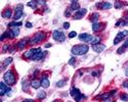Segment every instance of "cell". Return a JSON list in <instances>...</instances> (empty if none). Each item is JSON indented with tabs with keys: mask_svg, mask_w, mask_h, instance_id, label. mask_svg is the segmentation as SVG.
I'll list each match as a JSON object with an SVG mask.
<instances>
[{
	"mask_svg": "<svg viewBox=\"0 0 128 102\" xmlns=\"http://www.w3.org/2000/svg\"><path fill=\"white\" fill-rule=\"evenodd\" d=\"M88 49L89 47L85 44H82V45H76L72 48L71 52L73 55H84L88 52Z\"/></svg>",
	"mask_w": 128,
	"mask_h": 102,
	"instance_id": "cell-1",
	"label": "cell"
},
{
	"mask_svg": "<svg viewBox=\"0 0 128 102\" xmlns=\"http://www.w3.org/2000/svg\"><path fill=\"white\" fill-rule=\"evenodd\" d=\"M3 80H4V82H5L7 85L11 86V85H13L16 83V77H15V75H13L12 72L8 71V72H6L5 73H4Z\"/></svg>",
	"mask_w": 128,
	"mask_h": 102,
	"instance_id": "cell-2",
	"label": "cell"
},
{
	"mask_svg": "<svg viewBox=\"0 0 128 102\" xmlns=\"http://www.w3.org/2000/svg\"><path fill=\"white\" fill-rule=\"evenodd\" d=\"M70 93H71V96H72L73 98H74L77 102H80L83 98H85V96L82 95L81 92H80L78 89H76V88H72L71 91H70Z\"/></svg>",
	"mask_w": 128,
	"mask_h": 102,
	"instance_id": "cell-3",
	"label": "cell"
},
{
	"mask_svg": "<svg viewBox=\"0 0 128 102\" xmlns=\"http://www.w3.org/2000/svg\"><path fill=\"white\" fill-rule=\"evenodd\" d=\"M45 39V33L43 32H38L37 34H35V36L33 37V39L31 40V44H36V43H40L41 41H43Z\"/></svg>",
	"mask_w": 128,
	"mask_h": 102,
	"instance_id": "cell-4",
	"label": "cell"
},
{
	"mask_svg": "<svg viewBox=\"0 0 128 102\" xmlns=\"http://www.w3.org/2000/svg\"><path fill=\"white\" fill-rule=\"evenodd\" d=\"M52 37L57 42H64V41L66 40V35L64 34L62 31H54L52 33Z\"/></svg>",
	"mask_w": 128,
	"mask_h": 102,
	"instance_id": "cell-5",
	"label": "cell"
},
{
	"mask_svg": "<svg viewBox=\"0 0 128 102\" xmlns=\"http://www.w3.org/2000/svg\"><path fill=\"white\" fill-rule=\"evenodd\" d=\"M39 52H41V48H32L31 50L27 51V52L24 54V56L26 58H30L32 59V57H34L36 54H38Z\"/></svg>",
	"mask_w": 128,
	"mask_h": 102,
	"instance_id": "cell-6",
	"label": "cell"
},
{
	"mask_svg": "<svg viewBox=\"0 0 128 102\" xmlns=\"http://www.w3.org/2000/svg\"><path fill=\"white\" fill-rule=\"evenodd\" d=\"M23 15V4H19L16 7V10H15V15H13V18L16 21L21 18Z\"/></svg>",
	"mask_w": 128,
	"mask_h": 102,
	"instance_id": "cell-7",
	"label": "cell"
},
{
	"mask_svg": "<svg viewBox=\"0 0 128 102\" xmlns=\"http://www.w3.org/2000/svg\"><path fill=\"white\" fill-rule=\"evenodd\" d=\"M78 38H79L80 41H83V42H88V43H90V41L92 40L93 36H92V35H89V34H87V33H83V34H80Z\"/></svg>",
	"mask_w": 128,
	"mask_h": 102,
	"instance_id": "cell-8",
	"label": "cell"
},
{
	"mask_svg": "<svg viewBox=\"0 0 128 102\" xmlns=\"http://www.w3.org/2000/svg\"><path fill=\"white\" fill-rule=\"evenodd\" d=\"M10 91V88L6 86L3 82L0 83V95H4L5 93H8Z\"/></svg>",
	"mask_w": 128,
	"mask_h": 102,
	"instance_id": "cell-9",
	"label": "cell"
},
{
	"mask_svg": "<svg viewBox=\"0 0 128 102\" xmlns=\"http://www.w3.org/2000/svg\"><path fill=\"white\" fill-rule=\"evenodd\" d=\"M86 12H87V10H86L85 8L80 9V10H78L77 12H75L74 18H75V20H80V18H82V17H83L86 15Z\"/></svg>",
	"mask_w": 128,
	"mask_h": 102,
	"instance_id": "cell-10",
	"label": "cell"
},
{
	"mask_svg": "<svg viewBox=\"0 0 128 102\" xmlns=\"http://www.w3.org/2000/svg\"><path fill=\"white\" fill-rule=\"evenodd\" d=\"M92 49L95 51V52H97V53H100L102 51H104V49H106V46L103 45V44H95V45H92Z\"/></svg>",
	"mask_w": 128,
	"mask_h": 102,
	"instance_id": "cell-11",
	"label": "cell"
},
{
	"mask_svg": "<svg viewBox=\"0 0 128 102\" xmlns=\"http://www.w3.org/2000/svg\"><path fill=\"white\" fill-rule=\"evenodd\" d=\"M96 6L102 9H110L112 7V4L110 2H102V3H97Z\"/></svg>",
	"mask_w": 128,
	"mask_h": 102,
	"instance_id": "cell-12",
	"label": "cell"
},
{
	"mask_svg": "<svg viewBox=\"0 0 128 102\" xmlns=\"http://www.w3.org/2000/svg\"><path fill=\"white\" fill-rule=\"evenodd\" d=\"M124 35H123V33L122 32H120V33H118V35L116 36V38H115V40H114V45H117L118 43H120L121 41L123 40V38H124Z\"/></svg>",
	"mask_w": 128,
	"mask_h": 102,
	"instance_id": "cell-13",
	"label": "cell"
},
{
	"mask_svg": "<svg viewBox=\"0 0 128 102\" xmlns=\"http://www.w3.org/2000/svg\"><path fill=\"white\" fill-rule=\"evenodd\" d=\"M13 38L15 37V35H13V33H12V31L10 30V31H6V32H4V33L2 34V36H1V40H4L5 38Z\"/></svg>",
	"mask_w": 128,
	"mask_h": 102,
	"instance_id": "cell-14",
	"label": "cell"
},
{
	"mask_svg": "<svg viewBox=\"0 0 128 102\" xmlns=\"http://www.w3.org/2000/svg\"><path fill=\"white\" fill-rule=\"evenodd\" d=\"M113 93H116V90H115V91L110 92V93H104V94H103V95L96 96V99H104V100H106V99H108L111 95H113Z\"/></svg>",
	"mask_w": 128,
	"mask_h": 102,
	"instance_id": "cell-15",
	"label": "cell"
},
{
	"mask_svg": "<svg viewBox=\"0 0 128 102\" xmlns=\"http://www.w3.org/2000/svg\"><path fill=\"white\" fill-rule=\"evenodd\" d=\"M49 85H50V83H49V80L47 79V77H43L42 80H41V86L43 88H48Z\"/></svg>",
	"mask_w": 128,
	"mask_h": 102,
	"instance_id": "cell-16",
	"label": "cell"
},
{
	"mask_svg": "<svg viewBox=\"0 0 128 102\" xmlns=\"http://www.w3.org/2000/svg\"><path fill=\"white\" fill-rule=\"evenodd\" d=\"M27 42H28V39H23L21 40L19 43H17V48L19 49H24L25 46L27 45Z\"/></svg>",
	"mask_w": 128,
	"mask_h": 102,
	"instance_id": "cell-17",
	"label": "cell"
},
{
	"mask_svg": "<svg viewBox=\"0 0 128 102\" xmlns=\"http://www.w3.org/2000/svg\"><path fill=\"white\" fill-rule=\"evenodd\" d=\"M102 28H104V26L100 25L99 22H94V24H92V30H93V32H98L99 30H102Z\"/></svg>",
	"mask_w": 128,
	"mask_h": 102,
	"instance_id": "cell-18",
	"label": "cell"
},
{
	"mask_svg": "<svg viewBox=\"0 0 128 102\" xmlns=\"http://www.w3.org/2000/svg\"><path fill=\"white\" fill-rule=\"evenodd\" d=\"M47 52H42V51H41V52H39L38 54H36L34 57H32V59L33 60H40V59H42L43 58V56L45 54H46Z\"/></svg>",
	"mask_w": 128,
	"mask_h": 102,
	"instance_id": "cell-19",
	"label": "cell"
},
{
	"mask_svg": "<svg viewBox=\"0 0 128 102\" xmlns=\"http://www.w3.org/2000/svg\"><path fill=\"white\" fill-rule=\"evenodd\" d=\"M79 8H80V4L78 1H72L71 9H73V10H79Z\"/></svg>",
	"mask_w": 128,
	"mask_h": 102,
	"instance_id": "cell-20",
	"label": "cell"
},
{
	"mask_svg": "<svg viewBox=\"0 0 128 102\" xmlns=\"http://www.w3.org/2000/svg\"><path fill=\"white\" fill-rule=\"evenodd\" d=\"M31 86L34 88V89H38V88L41 86V82L38 80H33L31 82Z\"/></svg>",
	"mask_w": 128,
	"mask_h": 102,
	"instance_id": "cell-21",
	"label": "cell"
},
{
	"mask_svg": "<svg viewBox=\"0 0 128 102\" xmlns=\"http://www.w3.org/2000/svg\"><path fill=\"white\" fill-rule=\"evenodd\" d=\"M11 15H12V12H11L10 9H6V10H4L2 12V16L5 17V18H9L11 16Z\"/></svg>",
	"mask_w": 128,
	"mask_h": 102,
	"instance_id": "cell-22",
	"label": "cell"
},
{
	"mask_svg": "<svg viewBox=\"0 0 128 102\" xmlns=\"http://www.w3.org/2000/svg\"><path fill=\"white\" fill-rule=\"evenodd\" d=\"M99 37H95V36H93V38H92V40L90 41V44H92V45H95V44H98L99 43Z\"/></svg>",
	"mask_w": 128,
	"mask_h": 102,
	"instance_id": "cell-23",
	"label": "cell"
},
{
	"mask_svg": "<svg viewBox=\"0 0 128 102\" xmlns=\"http://www.w3.org/2000/svg\"><path fill=\"white\" fill-rule=\"evenodd\" d=\"M11 31H12L13 35H15V37H16V36H19V35H20V29H19V28H17V27L12 28V29H11Z\"/></svg>",
	"mask_w": 128,
	"mask_h": 102,
	"instance_id": "cell-24",
	"label": "cell"
},
{
	"mask_svg": "<svg viewBox=\"0 0 128 102\" xmlns=\"http://www.w3.org/2000/svg\"><path fill=\"white\" fill-rule=\"evenodd\" d=\"M37 97H38L39 99H44L45 97H46V93H45L44 91H40V92H38Z\"/></svg>",
	"mask_w": 128,
	"mask_h": 102,
	"instance_id": "cell-25",
	"label": "cell"
},
{
	"mask_svg": "<svg viewBox=\"0 0 128 102\" xmlns=\"http://www.w3.org/2000/svg\"><path fill=\"white\" fill-rule=\"evenodd\" d=\"M11 61H12V57L6 58L5 60H4V62H3V67H4V66H7L9 63H11Z\"/></svg>",
	"mask_w": 128,
	"mask_h": 102,
	"instance_id": "cell-26",
	"label": "cell"
},
{
	"mask_svg": "<svg viewBox=\"0 0 128 102\" xmlns=\"http://www.w3.org/2000/svg\"><path fill=\"white\" fill-rule=\"evenodd\" d=\"M97 21H98V13L96 12L91 16V22H93V24H94V22H97Z\"/></svg>",
	"mask_w": 128,
	"mask_h": 102,
	"instance_id": "cell-27",
	"label": "cell"
},
{
	"mask_svg": "<svg viewBox=\"0 0 128 102\" xmlns=\"http://www.w3.org/2000/svg\"><path fill=\"white\" fill-rule=\"evenodd\" d=\"M66 83H67L66 80H62V81H59V82L56 83V86H57L58 88H62V87H64V86L66 85Z\"/></svg>",
	"mask_w": 128,
	"mask_h": 102,
	"instance_id": "cell-28",
	"label": "cell"
},
{
	"mask_svg": "<svg viewBox=\"0 0 128 102\" xmlns=\"http://www.w3.org/2000/svg\"><path fill=\"white\" fill-rule=\"evenodd\" d=\"M20 26H22V22H10V24H9V27H20Z\"/></svg>",
	"mask_w": 128,
	"mask_h": 102,
	"instance_id": "cell-29",
	"label": "cell"
},
{
	"mask_svg": "<svg viewBox=\"0 0 128 102\" xmlns=\"http://www.w3.org/2000/svg\"><path fill=\"white\" fill-rule=\"evenodd\" d=\"M36 3H37V1H30V2H28V4H27V5L30 6V7H33L35 9L36 8Z\"/></svg>",
	"mask_w": 128,
	"mask_h": 102,
	"instance_id": "cell-30",
	"label": "cell"
},
{
	"mask_svg": "<svg viewBox=\"0 0 128 102\" xmlns=\"http://www.w3.org/2000/svg\"><path fill=\"white\" fill-rule=\"evenodd\" d=\"M120 98L123 100V101H128V95L127 94H122L120 96Z\"/></svg>",
	"mask_w": 128,
	"mask_h": 102,
	"instance_id": "cell-31",
	"label": "cell"
},
{
	"mask_svg": "<svg viewBox=\"0 0 128 102\" xmlns=\"http://www.w3.org/2000/svg\"><path fill=\"white\" fill-rule=\"evenodd\" d=\"M115 7L116 8H121V7H123V3L122 2H119V1L115 2Z\"/></svg>",
	"mask_w": 128,
	"mask_h": 102,
	"instance_id": "cell-32",
	"label": "cell"
},
{
	"mask_svg": "<svg viewBox=\"0 0 128 102\" xmlns=\"http://www.w3.org/2000/svg\"><path fill=\"white\" fill-rule=\"evenodd\" d=\"M23 90H24V91H28V83H27V82H24V83H23Z\"/></svg>",
	"mask_w": 128,
	"mask_h": 102,
	"instance_id": "cell-33",
	"label": "cell"
},
{
	"mask_svg": "<svg viewBox=\"0 0 128 102\" xmlns=\"http://www.w3.org/2000/svg\"><path fill=\"white\" fill-rule=\"evenodd\" d=\"M76 36H77V33L75 31H73L69 34V38H74V37H76Z\"/></svg>",
	"mask_w": 128,
	"mask_h": 102,
	"instance_id": "cell-34",
	"label": "cell"
},
{
	"mask_svg": "<svg viewBox=\"0 0 128 102\" xmlns=\"http://www.w3.org/2000/svg\"><path fill=\"white\" fill-rule=\"evenodd\" d=\"M75 61H76V59L74 57H72L70 59V61H69V64H70V66H75Z\"/></svg>",
	"mask_w": 128,
	"mask_h": 102,
	"instance_id": "cell-35",
	"label": "cell"
},
{
	"mask_svg": "<svg viewBox=\"0 0 128 102\" xmlns=\"http://www.w3.org/2000/svg\"><path fill=\"white\" fill-rule=\"evenodd\" d=\"M122 47H123V48H124L125 50H126V49L128 48V38L126 39V41H125V43H124V45H123V46H122Z\"/></svg>",
	"mask_w": 128,
	"mask_h": 102,
	"instance_id": "cell-36",
	"label": "cell"
},
{
	"mask_svg": "<svg viewBox=\"0 0 128 102\" xmlns=\"http://www.w3.org/2000/svg\"><path fill=\"white\" fill-rule=\"evenodd\" d=\"M69 28H70V24H69V22H65V24H64V29H69Z\"/></svg>",
	"mask_w": 128,
	"mask_h": 102,
	"instance_id": "cell-37",
	"label": "cell"
},
{
	"mask_svg": "<svg viewBox=\"0 0 128 102\" xmlns=\"http://www.w3.org/2000/svg\"><path fill=\"white\" fill-rule=\"evenodd\" d=\"M123 87H124V88H128V81L123 83Z\"/></svg>",
	"mask_w": 128,
	"mask_h": 102,
	"instance_id": "cell-38",
	"label": "cell"
},
{
	"mask_svg": "<svg viewBox=\"0 0 128 102\" xmlns=\"http://www.w3.org/2000/svg\"><path fill=\"white\" fill-rule=\"evenodd\" d=\"M26 27H27V28H32V27H33V25H32L31 22H27V24H26Z\"/></svg>",
	"mask_w": 128,
	"mask_h": 102,
	"instance_id": "cell-39",
	"label": "cell"
},
{
	"mask_svg": "<svg viewBox=\"0 0 128 102\" xmlns=\"http://www.w3.org/2000/svg\"><path fill=\"white\" fill-rule=\"evenodd\" d=\"M65 15H66V16H70V15H71V13H70V10H67V11L65 12Z\"/></svg>",
	"mask_w": 128,
	"mask_h": 102,
	"instance_id": "cell-40",
	"label": "cell"
},
{
	"mask_svg": "<svg viewBox=\"0 0 128 102\" xmlns=\"http://www.w3.org/2000/svg\"><path fill=\"white\" fill-rule=\"evenodd\" d=\"M23 102H34V100H32V99H25Z\"/></svg>",
	"mask_w": 128,
	"mask_h": 102,
	"instance_id": "cell-41",
	"label": "cell"
},
{
	"mask_svg": "<svg viewBox=\"0 0 128 102\" xmlns=\"http://www.w3.org/2000/svg\"><path fill=\"white\" fill-rule=\"evenodd\" d=\"M45 47H46V48H48V47H51V44H50V43H48V44H46V45H45Z\"/></svg>",
	"mask_w": 128,
	"mask_h": 102,
	"instance_id": "cell-42",
	"label": "cell"
},
{
	"mask_svg": "<svg viewBox=\"0 0 128 102\" xmlns=\"http://www.w3.org/2000/svg\"><path fill=\"white\" fill-rule=\"evenodd\" d=\"M104 102H113V101H112V100H110V99H106Z\"/></svg>",
	"mask_w": 128,
	"mask_h": 102,
	"instance_id": "cell-43",
	"label": "cell"
},
{
	"mask_svg": "<svg viewBox=\"0 0 128 102\" xmlns=\"http://www.w3.org/2000/svg\"><path fill=\"white\" fill-rule=\"evenodd\" d=\"M125 75L128 77V68H127V69H125Z\"/></svg>",
	"mask_w": 128,
	"mask_h": 102,
	"instance_id": "cell-44",
	"label": "cell"
},
{
	"mask_svg": "<svg viewBox=\"0 0 128 102\" xmlns=\"http://www.w3.org/2000/svg\"><path fill=\"white\" fill-rule=\"evenodd\" d=\"M53 102H58V101H53Z\"/></svg>",
	"mask_w": 128,
	"mask_h": 102,
	"instance_id": "cell-45",
	"label": "cell"
}]
</instances>
